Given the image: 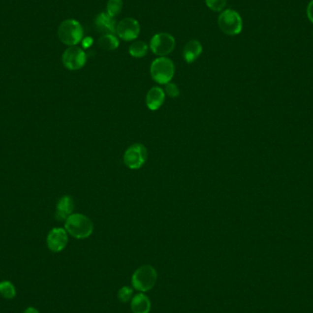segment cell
<instances>
[{
    "instance_id": "cell-8",
    "label": "cell",
    "mask_w": 313,
    "mask_h": 313,
    "mask_svg": "<svg viewBox=\"0 0 313 313\" xmlns=\"http://www.w3.org/2000/svg\"><path fill=\"white\" fill-rule=\"evenodd\" d=\"M62 60L66 69L70 71H77L85 65L87 56L82 48L77 46H72L69 47L65 50V52H63Z\"/></svg>"
},
{
    "instance_id": "cell-2",
    "label": "cell",
    "mask_w": 313,
    "mask_h": 313,
    "mask_svg": "<svg viewBox=\"0 0 313 313\" xmlns=\"http://www.w3.org/2000/svg\"><path fill=\"white\" fill-rule=\"evenodd\" d=\"M58 38L67 46H76L84 39V29L76 20H66L58 28Z\"/></svg>"
},
{
    "instance_id": "cell-17",
    "label": "cell",
    "mask_w": 313,
    "mask_h": 313,
    "mask_svg": "<svg viewBox=\"0 0 313 313\" xmlns=\"http://www.w3.org/2000/svg\"><path fill=\"white\" fill-rule=\"evenodd\" d=\"M149 52V45L142 40H136L131 43L128 49V52L134 58H143Z\"/></svg>"
},
{
    "instance_id": "cell-22",
    "label": "cell",
    "mask_w": 313,
    "mask_h": 313,
    "mask_svg": "<svg viewBox=\"0 0 313 313\" xmlns=\"http://www.w3.org/2000/svg\"><path fill=\"white\" fill-rule=\"evenodd\" d=\"M165 94H167L169 96L172 98H176L180 95V90L175 84L169 83L165 87Z\"/></svg>"
},
{
    "instance_id": "cell-23",
    "label": "cell",
    "mask_w": 313,
    "mask_h": 313,
    "mask_svg": "<svg viewBox=\"0 0 313 313\" xmlns=\"http://www.w3.org/2000/svg\"><path fill=\"white\" fill-rule=\"evenodd\" d=\"M307 16H308V19L311 20V22L313 23V0L310 1L307 7Z\"/></svg>"
},
{
    "instance_id": "cell-24",
    "label": "cell",
    "mask_w": 313,
    "mask_h": 313,
    "mask_svg": "<svg viewBox=\"0 0 313 313\" xmlns=\"http://www.w3.org/2000/svg\"><path fill=\"white\" fill-rule=\"evenodd\" d=\"M82 44H83V47H84L85 49H87V48L91 47L92 44H93V39L89 38V37L85 38V39H83V40H82Z\"/></svg>"
},
{
    "instance_id": "cell-5",
    "label": "cell",
    "mask_w": 313,
    "mask_h": 313,
    "mask_svg": "<svg viewBox=\"0 0 313 313\" xmlns=\"http://www.w3.org/2000/svg\"><path fill=\"white\" fill-rule=\"evenodd\" d=\"M218 26L224 34L235 36L241 33L243 20L237 11L234 9H225L222 10L218 17Z\"/></svg>"
},
{
    "instance_id": "cell-9",
    "label": "cell",
    "mask_w": 313,
    "mask_h": 313,
    "mask_svg": "<svg viewBox=\"0 0 313 313\" xmlns=\"http://www.w3.org/2000/svg\"><path fill=\"white\" fill-rule=\"evenodd\" d=\"M140 33V24L133 18H125L117 26V35L125 41H132L138 37Z\"/></svg>"
},
{
    "instance_id": "cell-12",
    "label": "cell",
    "mask_w": 313,
    "mask_h": 313,
    "mask_svg": "<svg viewBox=\"0 0 313 313\" xmlns=\"http://www.w3.org/2000/svg\"><path fill=\"white\" fill-rule=\"evenodd\" d=\"M165 102V92L162 88L154 86L146 95V104L151 111L158 110Z\"/></svg>"
},
{
    "instance_id": "cell-19",
    "label": "cell",
    "mask_w": 313,
    "mask_h": 313,
    "mask_svg": "<svg viewBox=\"0 0 313 313\" xmlns=\"http://www.w3.org/2000/svg\"><path fill=\"white\" fill-rule=\"evenodd\" d=\"M123 8L122 0H108L106 3V13L113 18H116Z\"/></svg>"
},
{
    "instance_id": "cell-11",
    "label": "cell",
    "mask_w": 313,
    "mask_h": 313,
    "mask_svg": "<svg viewBox=\"0 0 313 313\" xmlns=\"http://www.w3.org/2000/svg\"><path fill=\"white\" fill-rule=\"evenodd\" d=\"M95 27L97 28L98 31L104 34H117V26L115 18L109 16L106 12H101L98 14L94 20Z\"/></svg>"
},
{
    "instance_id": "cell-13",
    "label": "cell",
    "mask_w": 313,
    "mask_h": 313,
    "mask_svg": "<svg viewBox=\"0 0 313 313\" xmlns=\"http://www.w3.org/2000/svg\"><path fill=\"white\" fill-rule=\"evenodd\" d=\"M74 209V202L71 196H63L56 205L55 217L58 221H66V219L72 216Z\"/></svg>"
},
{
    "instance_id": "cell-25",
    "label": "cell",
    "mask_w": 313,
    "mask_h": 313,
    "mask_svg": "<svg viewBox=\"0 0 313 313\" xmlns=\"http://www.w3.org/2000/svg\"><path fill=\"white\" fill-rule=\"evenodd\" d=\"M23 313H39V311L33 307H29L25 310V312Z\"/></svg>"
},
{
    "instance_id": "cell-6",
    "label": "cell",
    "mask_w": 313,
    "mask_h": 313,
    "mask_svg": "<svg viewBox=\"0 0 313 313\" xmlns=\"http://www.w3.org/2000/svg\"><path fill=\"white\" fill-rule=\"evenodd\" d=\"M148 156V150L143 144H132L125 151L123 160L127 168L131 170H138L146 163Z\"/></svg>"
},
{
    "instance_id": "cell-10",
    "label": "cell",
    "mask_w": 313,
    "mask_h": 313,
    "mask_svg": "<svg viewBox=\"0 0 313 313\" xmlns=\"http://www.w3.org/2000/svg\"><path fill=\"white\" fill-rule=\"evenodd\" d=\"M68 244V233L65 229L55 227L50 231L47 236V246L49 249L58 253L63 251Z\"/></svg>"
},
{
    "instance_id": "cell-18",
    "label": "cell",
    "mask_w": 313,
    "mask_h": 313,
    "mask_svg": "<svg viewBox=\"0 0 313 313\" xmlns=\"http://www.w3.org/2000/svg\"><path fill=\"white\" fill-rule=\"evenodd\" d=\"M0 295L7 300H12L16 296V288L13 284L9 281L0 282Z\"/></svg>"
},
{
    "instance_id": "cell-1",
    "label": "cell",
    "mask_w": 313,
    "mask_h": 313,
    "mask_svg": "<svg viewBox=\"0 0 313 313\" xmlns=\"http://www.w3.org/2000/svg\"><path fill=\"white\" fill-rule=\"evenodd\" d=\"M65 230L69 235L76 239H85L93 234L94 223L85 215L72 214L66 219Z\"/></svg>"
},
{
    "instance_id": "cell-4",
    "label": "cell",
    "mask_w": 313,
    "mask_h": 313,
    "mask_svg": "<svg viewBox=\"0 0 313 313\" xmlns=\"http://www.w3.org/2000/svg\"><path fill=\"white\" fill-rule=\"evenodd\" d=\"M156 271L150 265H144L137 268L132 276V285L138 291L146 292L155 286L156 282Z\"/></svg>"
},
{
    "instance_id": "cell-16",
    "label": "cell",
    "mask_w": 313,
    "mask_h": 313,
    "mask_svg": "<svg viewBox=\"0 0 313 313\" xmlns=\"http://www.w3.org/2000/svg\"><path fill=\"white\" fill-rule=\"evenodd\" d=\"M97 43L102 50L108 52L115 51L119 47V40L114 34H104L99 38Z\"/></svg>"
},
{
    "instance_id": "cell-7",
    "label": "cell",
    "mask_w": 313,
    "mask_h": 313,
    "mask_svg": "<svg viewBox=\"0 0 313 313\" xmlns=\"http://www.w3.org/2000/svg\"><path fill=\"white\" fill-rule=\"evenodd\" d=\"M176 41L174 37L167 32L155 34L150 39V48L152 52L158 57H166L175 49Z\"/></svg>"
},
{
    "instance_id": "cell-3",
    "label": "cell",
    "mask_w": 313,
    "mask_h": 313,
    "mask_svg": "<svg viewBox=\"0 0 313 313\" xmlns=\"http://www.w3.org/2000/svg\"><path fill=\"white\" fill-rule=\"evenodd\" d=\"M150 72L151 77L156 83L167 85L174 76L175 66L170 58L158 57L152 62Z\"/></svg>"
},
{
    "instance_id": "cell-15",
    "label": "cell",
    "mask_w": 313,
    "mask_h": 313,
    "mask_svg": "<svg viewBox=\"0 0 313 313\" xmlns=\"http://www.w3.org/2000/svg\"><path fill=\"white\" fill-rule=\"evenodd\" d=\"M150 308V300L145 294H137L131 300V310L133 313H149Z\"/></svg>"
},
{
    "instance_id": "cell-14",
    "label": "cell",
    "mask_w": 313,
    "mask_h": 313,
    "mask_svg": "<svg viewBox=\"0 0 313 313\" xmlns=\"http://www.w3.org/2000/svg\"><path fill=\"white\" fill-rule=\"evenodd\" d=\"M202 46L197 39H191L183 48V59L187 63H192L202 54Z\"/></svg>"
},
{
    "instance_id": "cell-20",
    "label": "cell",
    "mask_w": 313,
    "mask_h": 313,
    "mask_svg": "<svg viewBox=\"0 0 313 313\" xmlns=\"http://www.w3.org/2000/svg\"><path fill=\"white\" fill-rule=\"evenodd\" d=\"M206 6L213 11L222 12L226 7L227 0H205Z\"/></svg>"
},
{
    "instance_id": "cell-21",
    "label": "cell",
    "mask_w": 313,
    "mask_h": 313,
    "mask_svg": "<svg viewBox=\"0 0 313 313\" xmlns=\"http://www.w3.org/2000/svg\"><path fill=\"white\" fill-rule=\"evenodd\" d=\"M133 295V289L129 287H121L118 291V297L120 301L126 303L131 300Z\"/></svg>"
}]
</instances>
